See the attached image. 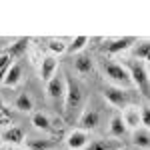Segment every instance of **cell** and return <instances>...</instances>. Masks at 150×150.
Here are the masks:
<instances>
[{
    "label": "cell",
    "mask_w": 150,
    "mask_h": 150,
    "mask_svg": "<svg viewBox=\"0 0 150 150\" xmlns=\"http://www.w3.org/2000/svg\"><path fill=\"white\" fill-rule=\"evenodd\" d=\"M120 150H128V148H124V146H122V148H120Z\"/></svg>",
    "instance_id": "cell-25"
},
{
    "label": "cell",
    "mask_w": 150,
    "mask_h": 150,
    "mask_svg": "<svg viewBox=\"0 0 150 150\" xmlns=\"http://www.w3.org/2000/svg\"><path fill=\"white\" fill-rule=\"evenodd\" d=\"M88 142H90L88 132H84L80 128H74L68 136H66V146H68L70 150H82Z\"/></svg>",
    "instance_id": "cell-10"
},
{
    "label": "cell",
    "mask_w": 150,
    "mask_h": 150,
    "mask_svg": "<svg viewBox=\"0 0 150 150\" xmlns=\"http://www.w3.org/2000/svg\"><path fill=\"white\" fill-rule=\"evenodd\" d=\"M56 70H58V62L54 56L42 58V64H40V78H42V82H48L56 74Z\"/></svg>",
    "instance_id": "cell-12"
},
{
    "label": "cell",
    "mask_w": 150,
    "mask_h": 150,
    "mask_svg": "<svg viewBox=\"0 0 150 150\" xmlns=\"http://www.w3.org/2000/svg\"><path fill=\"white\" fill-rule=\"evenodd\" d=\"M32 124L38 130H44V132H52V124H50V118L42 112H34L32 114Z\"/></svg>",
    "instance_id": "cell-18"
},
{
    "label": "cell",
    "mask_w": 150,
    "mask_h": 150,
    "mask_svg": "<svg viewBox=\"0 0 150 150\" xmlns=\"http://www.w3.org/2000/svg\"><path fill=\"white\" fill-rule=\"evenodd\" d=\"M124 68L128 70V76H130V80H132V86L146 98V96H148V88H150V78H148V66H146V62L126 60V62H124Z\"/></svg>",
    "instance_id": "cell-2"
},
{
    "label": "cell",
    "mask_w": 150,
    "mask_h": 150,
    "mask_svg": "<svg viewBox=\"0 0 150 150\" xmlns=\"http://www.w3.org/2000/svg\"><path fill=\"white\" fill-rule=\"evenodd\" d=\"M122 148V140L114 138H90V142L82 150H120Z\"/></svg>",
    "instance_id": "cell-9"
},
{
    "label": "cell",
    "mask_w": 150,
    "mask_h": 150,
    "mask_svg": "<svg viewBox=\"0 0 150 150\" xmlns=\"http://www.w3.org/2000/svg\"><path fill=\"white\" fill-rule=\"evenodd\" d=\"M86 44H88V36H76L72 42H70L68 46H66V50H70V52H74V54H78V52H82L84 48H86Z\"/></svg>",
    "instance_id": "cell-20"
},
{
    "label": "cell",
    "mask_w": 150,
    "mask_h": 150,
    "mask_svg": "<svg viewBox=\"0 0 150 150\" xmlns=\"http://www.w3.org/2000/svg\"><path fill=\"white\" fill-rule=\"evenodd\" d=\"M64 94H66V76L56 70V74L46 82V96L54 106H60L64 102Z\"/></svg>",
    "instance_id": "cell-5"
},
{
    "label": "cell",
    "mask_w": 150,
    "mask_h": 150,
    "mask_svg": "<svg viewBox=\"0 0 150 150\" xmlns=\"http://www.w3.org/2000/svg\"><path fill=\"white\" fill-rule=\"evenodd\" d=\"M108 132H110V136L114 140L118 138H124L128 132V128L124 126V122H122V118H120V114H116L110 118V122H108Z\"/></svg>",
    "instance_id": "cell-14"
},
{
    "label": "cell",
    "mask_w": 150,
    "mask_h": 150,
    "mask_svg": "<svg viewBox=\"0 0 150 150\" xmlns=\"http://www.w3.org/2000/svg\"><path fill=\"white\" fill-rule=\"evenodd\" d=\"M102 70H104L106 80L110 82V86L124 88V90H130V88H132V80H130V76H128V70L124 68V64L114 62V60H104Z\"/></svg>",
    "instance_id": "cell-3"
},
{
    "label": "cell",
    "mask_w": 150,
    "mask_h": 150,
    "mask_svg": "<svg viewBox=\"0 0 150 150\" xmlns=\"http://www.w3.org/2000/svg\"><path fill=\"white\" fill-rule=\"evenodd\" d=\"M48 48H50V52H54V54H62V52H66V44H64L62 40H52V42L48 44Z\"/></svg>",
    "instance_id": "cell-22"
},
{
    "label": "cell",
    "mask_w": 150,
    "mask_h": 150,
    "mask_svg": "<svg viewBox=\"0 0 150 150\" xmlns=\"http://www.w3.org/2000/svg\"><path fill=\"white\" fill-rule=\"evenodd\" d=\"M14 106H16L20 112H30V110H32V98L26 92H20L16 96V100H14Z\"/></svg>",
    "instance_id": "cell-19"
},
{
    "label": "cell",
    "mask_w": 150,
    "mask_h": 150,
    "mask_svg": "<svg viewBox=\"0 0 150 150\" xmlns=\"http://www.w3.org/2000/svg\"><path fill=\"white\" fill-rule=\"evenodd\" d=\"M72 66H74V72H76L78 76L86 78L88 74H92V70H94V60H92V56H90L88 52H78V54L74 56Z\"/></svg>",
    "instance_id": "cell-8"
},
{
    "label": "cell",
    "mask_w": 150,
    "mask_h": 150,
    "mask_svg": "<svg viewBox=\"0 0 150 150\" xmlns=\"http://www.w3.org/2000/svg\"><path fill=\"white\" fill-rule=\"evenodd\" d=\"M140 126L148 128V106H140Z\"/></svg>",
    "instance_id": "cell-23"
},
{
    "label": "cell",
    "mask_w": 150,
    "mask_h": 150,
    "mask_svg": "<svg viewBox=\"0 0 150 150\" xmlns=\"http://www.w3.org/2000/svg\"><path fill=\"white\" fill-rule=\"evenodd\" d=\"M84 104H86V88L82 86L80 80L66 76V94L62 102V114L68 124L78 120L80 112L84 110Z\"/></svg>",
    "instance_id": "cell-1"
},
{
    "label": "cell",
    "mask_w": 150,
    "mask_h": 150,
    "mask_svg": "<svg viewBox=\"0 0 150 150\" xmlns=\"http://www.w3.org/2000/svg\"><path fill=\"white\" fill-rule=\"evenodd\" d=\"M120 118H122V122H124V126L130 130H136V128L140 126V106H128V108H124L122 110V114H120Z\"/></svg>",
    "instance_id": "cell-11"
},
{
    "label": "cell",
    "mask_w": 150,
    "mask_h": 150,
    "mask_svg": "<svg viewBox=\"0 0 150 150\" xmlns=\"http://www.w3.org/2000/svg\"><path fill=\"white\" fill-rule=\"evenodd\" d=\"M26 44H28V40H26V38H22V40H18L16 44H10V48H8L6 52H8V54L14 58V56H18V54L22 52L24 48H26Z\"/></svg>",
    "instance_id": "cell-21"
},
{
    "label": "cell",
    "mask_w": 150,
    "mask_h": 150,
    "mask_svg": "<svg viewBox=\"0 0 150 150\" xmlns=\"http://www.w3.org/2000/svg\"><path fill=\"white\" fill-rule=\"evenodd\" d=\"M2 46H4V44H0V48H2Z\"/></svg>",
    "instance_id": "cell-26"
},
{
    "label": "cell",
    "mask_w": 150,
    "mask_h": 150,
    "mask_svg": "<svg viewBox=\"0 0 150 150\" xmlns=\"http://www.w3.org/2000/svg\"><path fill=\"white\" fill-rule=\"evenodd\" d=\"M136 40H138L136 36H118V38L108 40L102 46V50L106 54H120V52H124V50H130V48L136 44Z\"/></svg>",
    "instance_id": "cell-7"
},
{
    "label": "cell",
    "mask_w": 150,
    "mask_h": 150,
    "mask_svg": "<svg viewBox=\"0 0 150 150\" xmlns=\"http://www.w3.org/2000/svg\"><path fill=\"white\" fill-rule=\"evenodd\" d=\"M100 120H102V114H100V110H98L94 104H88V106H84V110L80 112V116H78V120H76V122H78L80 130L88 132V130H94V128H98Z\"/></svg>",
    "instance_id": "cell-6"
},
{
    "label": "cell",
    "mask_w": 150,
    "mask_h": 150,
    "mask_svg": "<svg viewBox=\"0 0 150 150\" xmlns=\"http://www.w3.org/2000/svg\"><path fill=\"white\" fill-rule=\"evenodd\" d=\"M2 108H4V102H2V98H0V110H2Z\"/></svg>",
    "instance_id": "cell-24"
},
{
    "label": "cell",
    "mask_w": 150,
    "mask_h": 150,
    "mask_svg": "<svg viewBox=\"0 0 150 150\" xmlns=\"http://www.w3.org/2000/svg\"><path fill=\"white\" fill-rule=\"evenodd\" d=\"M104 98H106V102L110 106L120 108V110H124L128 106H134V100H136V96H134L132 90L116 88V86H106L104 88Z\"/></svg>",
    "instance_id": "cell-4"
},
{
    "label": "cell",
    "mask_w": 150,
    "mask_h": 150,
    "mask_svg": "<svg viewBox=\"0 0 150 150\" xmlns=\"http://www.w3.org/2000/svg\"><path fill=\"white\" fill-rule=\"evenodd\" d=\"M130 54H132V60H138V62H146L148 60V54H150V44L148 40H136V44L130 48Z\"/></svg>",
    "instance_id": "cell-15"
},
{
    "label": "cell",
    "mask_w": 150,
    "mask_h": 150,
    "mask_svg": "<svg viewBox=\"0 0 150 150\" xmlns=\"http://www.w3.org/2000/svg\"><path fill=\"white\" fill-rule=\"evenodd\" d=\"M132 144L142 150H148V146H150V130L148 128L138 126L136 130H132Z\"/></svg>",
    "instance_id": "cell-13"
},
{
    "label": "cell",
    "mask_w": 150,
    "mask_h": 150,
    "mask_svg": "<svg viewBox=\"0 0 150 150\" xmlns=\"http://www.w3.org/2000/svg\"><path fill=\"white\" fill-rule=\"evenodd\" d=\"M20 80H22V66H20L18 62H12V66L8 68L2 84H6V86H16Z\"/></svg>",
    "instance_id": "cell-16"
},
{
    "label": "cell",
    "mask_w": 150,
    "mask_h": 150,
    "mask_svg": "<svg viewBox=\"0 0 150 150\" xmlns=\"http://www.w3.org/2000/svg\"><path fill=\"white\" fill-rule=\"evenodd\" d=\"M2 140L8 142V144H18V142H22V140H24V132L20 130V128L12 126V128H8V130H4Z\"/></svg>",
    "instance_id": "cell-17"
}]
</instances>
